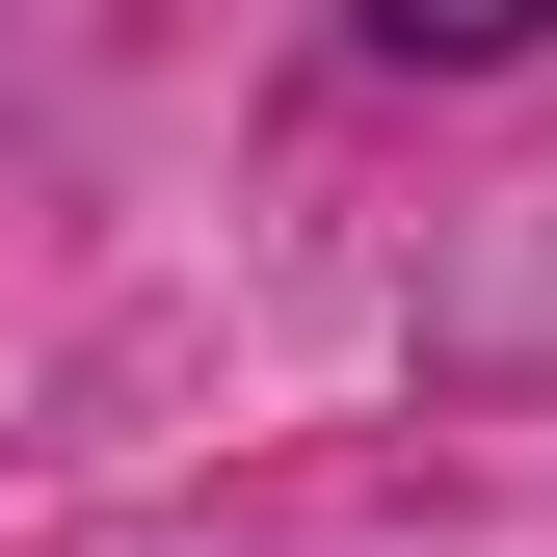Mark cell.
Returning <instances> with one entry per match:
<instances>
[{"label": "cell", "instance_id": "1", "mask_svg": "<svg viewBox=\"0 0 557 557\" xmlns=\"http://www.w3.org/2000/svg\"><path fill=\"white\" fill-rule=\"evenodd\" d=\"M557 0H372V53H425V81H478V53H531Z\"/></svg>", "mask_w": 557, "mask_h": 557}]
</instances>
